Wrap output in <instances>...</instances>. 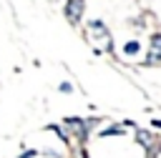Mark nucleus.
<instances>
[{"label":"nucleus","mask_w":161,"mask_h":158,"mask_svg":"<svg viewBox=\"0 0 161 158\" xmlns=\"http://www.w3.org/2000/svg\"><path fill=\"white\" fill-rule=\"evenodd\" d=\"M126 133V128H121V125H111V128H103L101 130V138H108V135H123Z\"/></svg>","instance_id":"obj_4"},{"label":"nucleus","mask_w":161,"mask_h":158,"mask_svg":"<svg viewBox=\"0 0 161 158\" xmlns=\"http://www.w3.org/2000/svg\"><path fill=\"white\" fill-rule=\"evenodd\" d=\"M136 53H138V43L136 40H128L126 43V55H136Z\"/></svg>","instance_id":"obj_5"},{"label":"nucleus","mask_w":161,"mask_h":158,"mask_svg":"<svg viewBox=\"0 0 161 158\" xmlns=\"http://www.w3.org/2000/svg\"><path fill=\"white\" fill-rule=\"evenodd\" d=\"M18 158H35V150H25L23 155H18Z\"/></svg>","instance_id":"obj_7"},{"label":"nucleus","mask_w":161,"mask_h":158,"mask_svg":"<svg viewBox=\"0 0 161 158\" xmlns=\"http://www.w3.org/2000/svg\"><path fill=\"white\" fill-rule=\"evenodd\" d=\"M136 140H138L143 148H151V145H153V135H151L148 130H136Z\"/></svg>","instance_id":"obj_2"},{"label":"nucleus","mask_w":161,"mask_h":158,"mask_svg":"<svg viewBox=\"0 0 161 158\" xmlns=\"http://www.w3.org/2000/svg\"><path fill=\"white\" fill-rule=\"evenodd\" d=\"M80 13H83V0H68L65 3V18L70 23H78L80 20Z\"/></svg>","instance_id":"obj_1"},{"label":"nucleus","mask_w":161,"mask_h":158,"mask_svg":"<svg viewBox=\"0 0 161 158\" xmlns=\"http://www.w3.org/2000/svg\"><path fill=\"white\" fill-rule=\"evenodd\" d=\"M151 125H153V128H158V130H161V120H151Z\"/></svg>","instance_id":"obj_8"},{"label":"nucleus","mask_w":161,"mask_h":158,"mask_svg":"<svg viewBox=\"0 0 161 158\" xmlns=\"http://www.w3.org/2000/svg\"><path fill=\"white\" fill-rule=\"evenodd\" d=\"M91 33H93L96 38H108V30H106V25H103L101 20H93V23H91Z\"/></svg>","instance_id":"obj_3"},{"label":"nucleus","mask_w":161,"mask_h":158,"mask_svg":"<svg viewBox=\"0 0 161 158\" xmlns=\"http://www.w3.org/2000/svg\"><path fill=\"white\" fill-rule=\"evenodd\" d=\"M58 90H60V93H73V85H70V83H60Z\"/></svg>","instance_id":"obj_6"}]
</instances>
